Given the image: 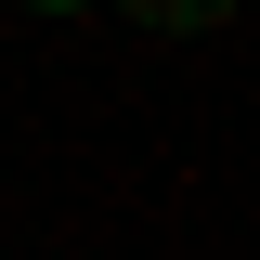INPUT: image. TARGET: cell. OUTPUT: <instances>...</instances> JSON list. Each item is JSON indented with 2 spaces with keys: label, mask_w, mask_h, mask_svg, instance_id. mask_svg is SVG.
Here are the masks:
<instances>
[{
  "label": "cell",
  "mask_w": 260,
  "mask_h": 260,
  "mask_svg": "<svg viewBox=\"0 0 260 260\" xmlns=\"http://www.w3.org/2000/svg\"><path fill=\"white\" fill-rule=\"evenodd\" d=\"M39 13H78V0H39Z\"/></svg>",
  "instance_id": "cell-2"
},
{
  "label": "cell",
  "mask_w": 260,
  "mask_h": 260,
  "mask_svg": "<svg viewBox=\"0 0 260 260\" xmlns=\"http://www.w3.org/2000/svg\"><path fill=\"white\" fill-rule=\"evenodd\" d=\"M130 13H143V26H221L234 0H130Z\"/></svg>",
  "instance_id": "cell-1"
}]
</instances>
